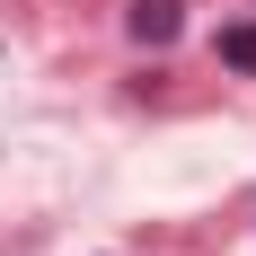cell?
<instances>
[{
  "label": "cell",
  "mask_w": 256,
  "mask_h": 256,
  "mask_svg": "<svg viewBox=\"0 0 256 256\" xmlns=\"http://www.w3.org/2000/svg\"><path fill=\"white\" fill-rule=\"evenodd\" d=\"M132 36L142 44H168L177 36V0H132Z\"/></svg>",
  "instance_id": "cell-1"
},
{
  "label": "cell",
  "mask_w": 256,
  "mask_h": 256,
  "mask_svg": "<svg viewBox=\"0 0 256 256\" xmlns=\"http://www.w3.org/2000/svg\"><path fill=\"white\" fill-rule=\"evenodd\" d=\"M221 62H238V71H256V26H221Z\"/></svg>",
  "instance_id": "cell-2"
}]
</instances>
